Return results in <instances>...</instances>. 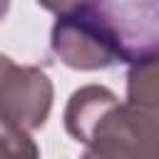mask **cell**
Instances as JSON below:
<instances>
[{
  "instance_id": "6da1fadb",
  "label": "cell",
  "mask_w": 159,
  "mask_h": 159,
  "mask_svg": "<svg viewBox=\"0 0 159 159\" xmlns=\"http://www.w3.org/2000/svg\"><path fill=\"white\" fill-rule=\"evenodd\" d=\"M52 50L80 70H97L112 62H139L154 57V45L139 40L127 20H102L99 5L62 7L52 32Z\"/></svg>"
},
{
  "instance_id": "7a4b0ae2",
  "label": "cell",
  "mask_w": 159,
  "mask_h": 159,
  "mask_svg": "<svg viewBox=\"0 0 159 159\" xmlns=\"http://www.w3.org/2000/svg\"><path fill=\"white\" fill-rule=\"evenodd\" d=\"M0 159H37V147L25 129L0 124Z\"/></svg>"
}]
</instances>
